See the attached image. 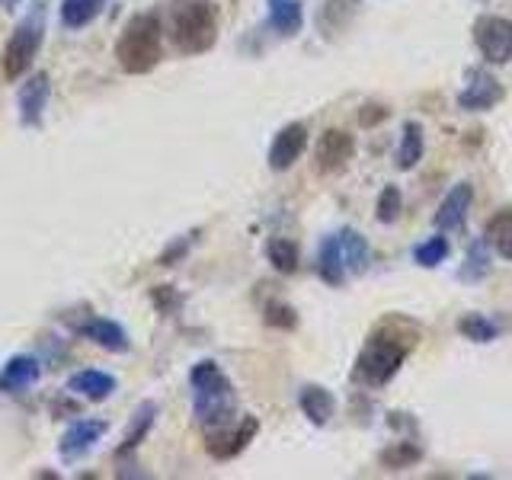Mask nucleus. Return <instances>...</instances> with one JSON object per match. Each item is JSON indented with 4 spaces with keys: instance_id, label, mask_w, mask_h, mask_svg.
<instances>
[{
    "instance_id": "nucleus-16",
    "label": "nucleus",
    "mask_w": 512,
    "mask_h": 480,
    "mask_svg": "<svg viewBox=\"0 0 512 480\" xmlns=\"http://www.w3.org/2000/svg\"><path fill=\"white\" fill-rule=\"evenodd\" d=\"M116 388H119L116 375L100 372V368H84V372H74L68 378V391L84 400H106L116 394Z\"/></svg>"
},
{
    "instance_id": "nucleus-2",
    "label": "nucleus",
    "mask_w": 512,
    "mask_h": 480,
    "mask_svg": "<svg viewBox=\"0 0 512 480\" xmlns=\"http://www.w3.org/2000/svg\"><path fill=\"white\" fill-rule=\"evenodd\" d=\"M189 384H192V413H196V420L205 429H221L234 423L237 394L231 378L221 372V365L215 359H202L192 365Z\"/></svg>"
},
{
    "instance_id": "nucleus-14",
    "label": "nucleus",
    "mask_w": 512,
    "mask_h": 480,
    "mask_svg": "<svg viewBox=\"0 0 512 480\" xmlns=\"http://www.w3.org/2000/svg\"><path fill=\"white\" fill-rule=\"evenodd\" d=\"M77 333L84 336V340L96 343L100 349H106V352H128V346H132L125 327L119 324V320H109V317H90L77 327Z\"/></svg>"
},
{
    "instance_id": "nucleus-27",
    "label": "nucleus",
    "mask_w": 512,
    "mask_h": 480,
    "mask_svg": "<svg viewBox=\"0 0 512 480\" xmlns=\"http://www.w3.org/2000/svg\"><path fill=\"white\" fill-rule=\"evenodd\" d=\"M266 256L276 272H282V276H292V272H298V263H301V253H298V244L288 237H269L266 244Z\"/></svg>"
},
{
    "instance_id": "nucleus-24",
    "label": "nucleus",
    "mask_w": 512,
    "mask_h": 480,
    "mask_svg": "<svg viewBox=\"0 0 512 480\" xmlns=\"http://www.w3.org/2000/svg\"><path fill=\"white\" fill-rule=\"evenodd\" d=\"M487 247H493L503 260H512V208H500L490 221H487V231H484Z\"/></svg>"
},
{
    "instance_id": "nucleus-28",
    "label": "nucleus",
    "mask_w": 512,
    "mask_h": 480,
    "mask_svg": "<svg viewBox=\"0 0 512 480\" xmlns=\"http://www.w3.org/2000/svg\"><path fill=\"white\" fill-rule=\"evenodd\" d=\"M458 333L471 343H493L496 336H500V327H496L487 314H464L458 320Z\"/></svg>"
},
{
    "instance_id": "nucleus-32",
    "label": "nucleus",
    "mask_w": 512,
    "mask_h": 480,
    "mask_svg": "<svg viewBox=\"0 0 512 480\" xmlns=\"http://www.w3.org/2000/svg\"><path fill=\"white\" fill-rule=\"evenodd\" d=\"M400 208H404V199H400V189H397V186H384V189H381V196H378V205H375L378 221H381V224H394V221L400 218Z\"/></svg>"
},
{
    "instance_id": "nucleus-25",
    "label": "nucleus",
    "mask_w": 512,
    "mask_h": 480,
    "mask_svg": "<svg viewBox=\"0 0 512 480\" xmlns=\"http://www.w3.org/2000/svg\"><path fill=\"white\" fill-rule=\"evenodd\" d=\"M378 461H381L384 471H407V468H416V464L423 461V448L416 442L400 439V442H391L388 448H384Z\"/></svg>"
},
{
    "instance_id": "nucleus-5",
    "label": "nucleus",
    "mask_w": 512,
    "mask_h": 480,
    "mask_svg": "<svg viewBox=\"0 0 512 480\" xmlns=\"http://www.w3.org/2000/svg\"><path fill=\"white\" fill-rule=\"evenodd\" d=\"M45 42V20L42 13L26 16V20L16 23V29L10 32V39L4 45V55H0V74H4L10 84L29 74L32 61H36L39 48Z\"/></svg>"
},
{
    "instance_id": "nucleus-11",
    "label": "nucleus",
    "mask_w": 512,
    "mask_h": 480,
    "mask_svg": "<svg viewBox=\"0 0 512 480\" xmlns=\"http://www.w3.org/2000/svg\"><path fill=\"white\" fill-rule=\"evenodd\" d=\"M503 96H506V90H503L500 80H496L490 71L477 68V71L468 74V84L461 87V93H458V106H461L464 112H487V109H493L496 103H503Z\"/></svg>"
},
{
    "instance_id": "nucleus-3",
    "label": "nucleus",
    "mask_w": 512,
    "mask_h": 480,
    "mask_svg": "<svg viewBox=\"0 0 512 480\" xmlns=\"http://www.w3.org/2000/svg\"><path fill=\"white\" fill-rule=\"evenodd\" d=\"M164 58V23L157 13H135L119 32L116 61L125 74H151Z\"/></svg>"
},
{
    "instance_id": "nucleus-20",
    "label": "nucleus",
    "mask_w": 512,
    "mask_h": 480,
    "mask_svg": "<svg viewBox=\"0 0 512 480\" xmlns=\"http://www.w3.org/2000/svg\"><path fill=\"white\" fill-rule=\"evenodd\" d=\"M157 413H160V407L154 404V400H144V404L135 410V416H132V423H128V429H125V436H122V445L116 448V455L119 458H125L128 452H135V448L144 442V436L154 429V420H157Z\"/></svg>"
},
{
    "instance_id": "nucleus-9",
    "label": "nucleus",
    "mask_w": 512,
    "mask_h": 480,
    "mask_svg": "<svg viewBox=\"0 0 512 480\" xmlns=\"http://www.w3.org/2000/svg\"><path fill=\"white\" fill-rule=\"evenodd\" d=\"M304 151H308V125L304 122L282 125L279 135L269 144V170H276V173L292 170Z\"/></svg>"
},
{
    "instance_id": "nucleus-26",
    "label": "nucleus",
    "mask_w": 512,
    "mask_h": 480,
    "mask_svg": "<svg viewBox=\"0 0 512 480\" xmlns=\"http://www.w3.org/2000/svg\"><path fill=\"white\" fill-rule=\"evenodd\" d=\"M106 0H61V23L68 29H84L103 13Z\"/></svg>"
},
{
    "instance_id": "nucleus-33",
    "label": "nucleus",
    "mask_w": 512,
    "mask_h": 480,
    "mask_svg": "<svg viewBox=\"0 0 512 480\" xmlns=\"http://www.w3.org/2000/svg\"><path fill=\"white\" fill-rule=\"evenodd\" d=\"M151 301H154V308L160 314H176V311H180V304H183L180 292H176L173 285H157L151 292Z\"/></svg>"
},
{
    "instance_id": "nucleus-19",
    "label": "nucleus",
    "mask_w": 512,
    "mask_h": 480,
    "mask_svg": "<svg viewBox=\"0 0 512 480\" xmlns=\"http://www.w3.org/2000/svg\"><path fill=\"white\" fill-rule=\"evenodd\" d=\"M269 7V26L279 32L282 39H292L304 26V7L301 0H266Z\"/></svg>"
},
{
    "instance_id": "nucleus-22",
    "label": "nucleus",
    "mask_w": 512,
    "mask_h": 480,
    "mask_svg": "<svg viewBox=\"0 0 512 480\" xmlns=\"http://www.w3.org/2000/svg\"><path fill=\"white\" fill-rule=\"evenodd\" d=\"M359 13V0H324V7L317 13V26L324 36H336V32H343L352 16Z\"/></svg>"
},
{
    "instance_id": "nucleus-12",
    "label": "nucleus",
    "mask_w": 512,
    "mask_h": 480,
    "mask_svg": "<svg viewBox=\"0 0 512 480\" xmlns=\"http://www.w3.org/2000/svg\"><path fill=\"white\" fill-rule=\"evenodd\" d=\"M106 420H93V416H84V420H77L68 426V432L61 436L58 442V452L64 461H80L84 455H90L96 442L106 436Z\"/></svg>"
},
{
    "instance_id": "nucleus-13",
    "label": "nucleus",
    "mask_w": 512,
    "mask_h": 480,
    "mask_svg": "<svg viewBox=\"0 0 512 480\" xmlns=\"http://www.w3.org/2000/svg\"><path fill=\"white\" fill-rule=\"evenodd\" d=\"M474 205V186L471 183H458L448 189V196L442 199L439 212H436V228L439 231H461L464 221H468V212Z\"/></svg>"
},
{
    "instance_id": "nucleus-29",
    "label": "nucleus",
    "mask_w": 512,
    "mask_h": 480,
    "mask_svg": "<svg viewBox=\"0 0 512 480\" xmlns=\"http://www.w3.org/2000/svg\"><path fill=\"white\" fill-rule=\"evenodd\" d=\"M448 250H452V244H448V237L436 234V237H426L423 244L413 250V260L420 263L423 269H436L439 263L448 260Z\"/></svg>"
},
{
    "instance_id": "nucleus-30",
    "label": "nucleus",
    "mask_w": 512,
    "mask_h": 480,
    "mask_svg": "<svg viewBox=\"0 0 512 480\" xmlns=\"http://www.w3.org/2000/svg\"><path fill=\"white\" fill-rule=\"evenodd\" d=\"M487 272H490L487 240H477V244H471V250H468V263H464V269H461V279L477 282V279H484Z\"/></svg>"
},
{
    "instance_id": "nucleus-17",
    "label": "nucleus",
    "mask_w": 512,
    "mask_h": 480,
    "mask_svg": "<svg viewBox=\"0 0 512 480\" xmlns=\"http://www.w3.org/2000/svg\"><path fill=\"white\" fill-rule=\"evenodd\" d=\"M317 276L324 279L327 285L340 288L349 276V269L343 263V250H340V237L327 234L320 240V250H317Z\"/></svg>"
},
{
    "instance_id": "nucleus-35",
    "label": "nucleus",
    "mask_w": 512,
    "mask_h": 480,
    "mask_svg": "<svg viewBox=\"0 0 512 480\" xmlns=\"http://www.w3.org/2000/svg\"><path fill=\"white\" fill-rule=\"evenodd\" d=\"M192 240H196V234H189V240L183 237V240H176V244L160 256V266H176V260H180V256H186L189 253V247H192Z\"/></svg>"
},
{
    "instance_id": "nucleus-34",
    "label": "nucleus",
    "mask_w": 512,
    "mask_h": 480,
    "mask_svg": "<svg viewBox=\"0 0 512 480\" xmlns=\"http://www.w3.org/2000/svg\"><path fill=\"white\" fill-rule=\"evenodd\" d=\"M388 116H391V109H388V106H381V103H365V106L359 109V125H362V128H372V125H381Z\"/></svg>"
},
{
    "instance_id": "nucleus-18",
    "label": "nucleus",
    "mask_w": 512,
    "mask_h": 480,
    "mask_svg": "<svg viewBox=\"0 0 512 480\" xmlns=\"http://www.w3.org/2000/svg\"><path fill=\"white\" fill-rule=\"evenodd\" d=\"M298 407L314 426H327L336 413V397L324 388V384H304L298 394Z\"/></svg>"
},
{
    "instance_id": "nucleus-10",
    "label": "nucleus",
    "mask_w": 512,
    "mask_h": 480,
    "mask_svg": "<svg viewBox=\"0 0 512 480\" xmlns=\"http://www.w3.org/2000/svg\"><path fill=\"white\" fill-rule=\"evenodd\" d=\"M352 157H356V138H352L346 128H327L314 148V160L320 173H340L343 167H349Z\"/></svg>"
},
{
    "instance_id": "nucleus-15",
    "label": "nucleus",
    "mask_w": 512,
    "mask_h": 480,
    "mask_svg": "<svg viewBox=\"0 0 512 480\" xmlns=\"http://www.w3.org/2000/svg\"><path fill=\"white\" fill-rule=\"evenodd\" d=\"M42 378V365L36 356H13L0 368V391L4 394H23Z\"/></svg>"
},
{
    "instance_id": "nucleus-21",
    "label": "nucleus",
    "mask_w": 512,
    "mask_h": 480,
    "mask_svg": "<svg viewBox=\"0 0 512 480\" xmlns=\"http://www.w3.org/2000/svg\"><path fill=\"white\" fill-rule=\"evenodd\" d=\"M426 151V138H423V125L420 122H404V135H400L397 144V154H394V164L397 170H413L416 164L423 160Z\"/></svg>"
},
{
    "instance_id": "nucleus-6",
    "label": "nucleus",
    "mask_w": 512,
    "mask_h": 480,
    "mask_svg": "<svg viewBox=\"0 0 512 480\" xmlns=\"http://www.w3.org/2000/svg\"><path fill=\"white\" fill-rule=\"evenodd\" d=\"M474 45L487 64H509L512 61V20L509 16L484 13L474 20Z\"/></svg>"
},
{
    "instance_id": "nucleus-31",
    "label": "nucleus",
    "mask_w": 512,
    "mask_h": 480,
    "mask_svg": "<svg viewBox=\"0 0 512 480\" xmlns=\"http://www.w3.org/2000/svg\"><path fill=\"white\" fill-rule=\"evenodd\" d=\"M263 320L276 330H295L298 327V314H295L292 304H285V301H269L266 311H263Z\"/></svg>"
},
{
    "instance_id": "nucleus-7",
    "label": "nucleus",
    "mask_w": 512,
    "mask_h": 480,
    "mask_svg": "<svg viewBox=\"0 0 512 480\" xmlns=\"http://www.w3.org/2000/svg\"><path fill=\"white\" fill-rule=\"evenodd\" d=\"M52 100V77L45 71H36L26 77V84L16 93V112H20V125L23 128H42L45 122V109Z\"/></svg>"
},
{
    "instance_id": "nucleus-8",
    "label": "nucleus",
    "mask_w": 512,
    "mask_h": 480,
    "mask_svg": "<svg viewBox=\"0 0 512 480\" xmlns=\"http://www.w3.org/2000/svg\"><path fill=\"white\" fill-rule=\"evenodd\" d=\"M256 432H260V420L256 416H244L237 426H221V429H212L208 432V455L212 458H218V461H231V458H237L244 448L256 439Z\"/></svg>"
},
{
    "instance_id": "nucleus-4",
    "label": "nucleus",
    "mask_w": 512,
    "mask_h": 480,
    "mask_svg": "<svg viewBox=\"0 0 512 480\" xmlns=\"http://www.w3.org/2000/svg\"><path fill=\"white\" fill-rule=\"evenodd\" d=\"M170 36L176 52L205 55L218 42V7L212 0H176Z\"/></svg>"
},
{
    "instance_id": "nucleus-23",
    "label": "nucleus",
    "mask_w": 512,
    "mask_h": 480,
    "mask_svg": "<svg viewBox=\"0 0 512 480\" xmlns=\"http://www.w3.org/2000/svg\"><path fill=\"white\" fill-rule=\"evenodd\" d=\"M340 237V250H343V263L346 269L352 272V276H359V272L368 269V263H372V247H368V240L359 234V231H340L336 234Z\"/></svg>"
},
{
    "instance_id": "nucleus-1",
    "label": "nucleus",
    "mask_w": 512,
    "mask_h": 480,
    "mask_svg": "<svg viewBox=\"0 0 512 480\" xmlns=\"http://www.w3.org/2000/svg\"><path fill=\"white\" fill-rule=\"evenodd\" d=\"M420 340L416 324L404 317H388L384 324L368 336V343L362 346L356 359V381H362L365 388H384L407 362L410 349Z\"/></svg>"
}]
</instances>
